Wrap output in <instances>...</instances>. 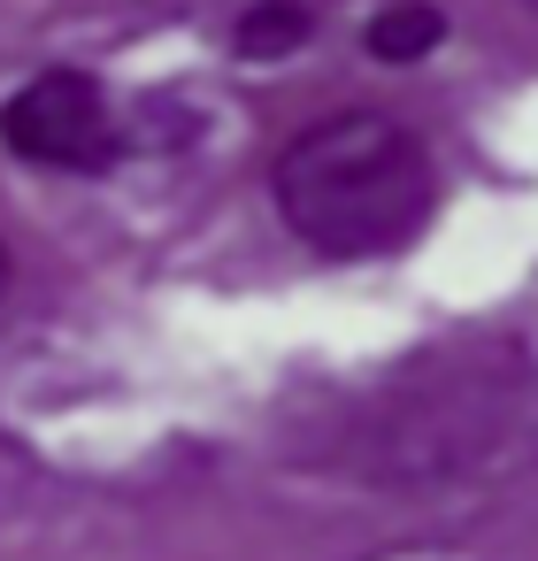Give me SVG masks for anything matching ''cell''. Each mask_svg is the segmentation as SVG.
<instances>
[{"label": "cell", "mask_w": 538, "mask_h": 561, "mask_svg": "<svg viewBox=\"0 0 538 561\" xmlns=\"http://www.w3.org/2000/svg\"><path fill=\"white\" fill-rule=\"evenodd\" d=\"M277 224L323 262H385L423 239L438 208L431 147L385 108H339L293 131L270 162Z\"/></svg>", "instance_id": "obj_1"}, {"label": "cell", "mask_w": 538, "mask_h": 561, "mask_svg": "<svg viewBox=\"0 0 538 561\" xmlns=\"http://www.w3.org/2000/svg\"><path fill=\"white\" fill-rule=\"evenodd\" d=\"M0 147L32 170H70V178H108L124 162V116L93 70H39L0 101Z\"/></svg>", "instance_id": "obj_2"}, {"label": "cell", "mask_w": 538, "mask_h": 561, "mask_svg": "<svg viewBox=\"0 0 538 561\" xmlns=\"http://www.w3.org/2000/svg\"><path fill=\"white\" fill-rule=\"evenodd\" d=\"M308 32H316L308 0H247L231 16V55L239 62H285V55L308 47Z\"/></svg>", "instance_id": "obj_3"}, {"label": "cell", "mask_w": 538, "mask_h": 561, "mask_svg": "<svg viewBox=\"0 0 538 561\" xmlns=\"http://www.w3.org/2000/svg\"><path fill=\"white\" fill-rule=\"evenodd\" d=\"M438 39H446V9H438V0H385V9L369 16V32H362L369 62H392V70L438 55Z\"/></svg>", "instance_id": "obj_4"}, {"label": "cell", "mask_w": 538, "mask_h": 561, "mask_svg": "<svg viewBox=\"0 0 538 561\" xmlns=\"http://www.w3.org/2000/svg\"><path fill=\"white\" fill-rule=\"evenodd\" d=\"M9 285H16V262H9V239H0V300H9Z\"/></svg>", "instance_id": "obj_5"}]
</instances>
